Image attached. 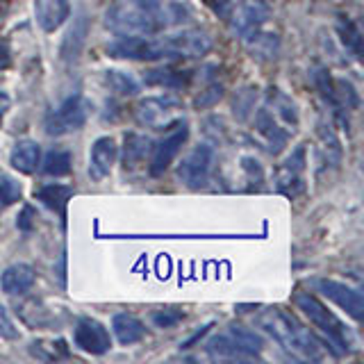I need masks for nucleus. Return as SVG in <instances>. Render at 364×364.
Returning a JSON list of instances; mask_svg holds the SVG:
<instances>
[{
    "label": "nucleus",
    "instance_id": "obj_14",
    "mask_svg": "<svg viewBox=\"0 0 364 364\" xmlns=\"http://www.w3.org/2000/svg\"><path fill=\"white\" fill-rule=\"evenodd\" d=\"M71 0H34V21L43 32L60 30L71 18Z\"/></svg>",
    "mask_w": 364,
    "mask_h": 364
},
{
    "label": "nucleus",
    "instance_id": "obj_33",
    "mask_svg": "<svg viewBox=\"0 0 364 364\" xmlns=\"http://www.w3.org/2000/svg\"><path fill=\"white\" fill-rule=\"evenodd\" d=\"M0 337L3 339H18L21 337L18 328L14 326V321H11V316L5 310L3 303H0Z\"/></svg>",
    "mask_w": 364,
    "mask_h": 364
},
{
    "label": "nucleus",
    "instance_id": "obj_36",
    "mask_svg": "<svg viewBox=\"0 0 364 364\" xmlns=\"http://www.w3.org/2000/svg\"><path fill=\"white\" fill-rule=\"evenodd\" d=\"M9 107H11V98H9L7 91L0 89V128H3V121H5V117H7Z\"/></svg>",
    "mask_w": 364,
    "mask_h": 364
},
{
    "label": "nucleus",
    "instance_id": "obj_22",
    "mask_svg": "<svg viewBox=\"0 0 364 364\" xmlns=\"http://www.w3.org/2000/svg\"><path fill=\"white\" fill-rule=\"evenodd\" d=\"M191 80L189 71H178V68L162 66V68H151V71L144 73V85L146 87H159V89H185Z\"/></svg>",
    "mask_w": 364,
    "mask_h": 364
},
{
    "label": "nucleus",
    "instance_id": "obj_5",
    "mask_svg": "<svg viewBox=\"0 0 364 364\" xmlns=\"http://www.w3.org/2000/svg\"><path fill=\"white\" fill-rule=\"evenodd\" d=\"M134 119L139 125H144V128L171 130L173 125L182 121V102L171 94L144 98L136 102Z\"/></svg>",
    "mask_w": 364,
    "mask_h": 364
},
{
    "label": "nucleus",
    "instance_id": "obj_17",
    "mask_svg": "<svg viewBox=\"0 0 364 364\" xmlns=\"http://www.w3.org/2000/svg\"><path fill=\"white\" fill-rule=\"evenodd\" d=\"M34 280H37V271H34L30 264H11L3 271L0 276V287H3L5 294L9 296H21V294H28L34 287Z\"/></svg>",
    "mask_w": 364,
    "mask_h": 364
},
{
    "label": "nucleus",
    "instance_id": "obj_26",
    "mask_svg": "<svg viewBox=\"0 0 364 364\" xmlns=\"http://www.w3.org/2000/svg\"><path fill=\"white\" fill-rule=\"evenodd\" d=\"M337 34H339L341 43H344V48L355 57V60H360L362 57V32L355 23H353L348 16H341L337 21Z\"/></svg>",
    "mask_w": 364,
    "mask_h": 364
},
{
    "label": "nucleus",
    "instance_id": "obj_29",
    "mask_svg": "<svg viewBox=\"0 0 364 364\" xmlns=\"http://www.w3.org/2000/svg\"><path fill=\"white\" fill-rule=\"evenodd\" d=\"M269 98L273 102V109H276V114H280V117L284 119V123H291V125L299 123V112H296V105L291 102V98L280 94V89H271Z\"/></svg>",
    "mask_w": 364,
    "mask_h": 364
},
{
    "label": "nucleus",
    "instance_id": "obj_31",
    "mask_svg": "<svg viewBox=\"0 0 364 364\" xmlns=\"http://www.w3.org/2000/svg\"><path fill=\"white\" fill-rule=\"evenodd\" d=\"M221 98H223V85L210 82L196 98H193V107H196V109H208V107H214Z\"/></svg>",
    "mask_w": 364,
    "mask_h": 364
},
{
    "label": "nucleus",
    "instance_id": "obj_21",
    "mask_svg": "<svg viewBox=\"0 0 364 364\" xmlns=\"http://www.w3.org/2000/svg\"><path fill=\"white\" fill-rule=\"evenodd\" d=\"M151 139L144 134L136 132H128L123 136V151H121V164L125 171H134L139 168V164H144L146 155L151 153Z\"/></svg>",
    "mask_w": 364,
    "mask_h": 364
},
{
    "label": "nucleus",
    "instance_id": "obj_23",
    "mask_svg": "<svg viewBox=\"0 0 364 364\" xmlns=\"http://www.w3.org/2000/svg\"><path fill=\"white\" fill-rule=\"evenodd\" d=\"M34 196H37V200H41L46 208L57 212L64 219L66 205H68V200L73 198V187L60 185V182H50V185H43V187H39L37 191H34Z\"/></svg>",
    "mask_w": 364,
    "mask_h": 364
},
{
    "label": "nucleus",
    "instance_id": "obj_10",
    "mask_svg": "<svg viewBox=\"0 0 364 364\" xmlns=\"http://www.w3.org/2000/svg\"><path fill=\"white\" fill-rule=\"evenodd\" d=\"M73 344L89 355H105L112 348V335L98 318L82 316L73 326Z\"/></svg>",
    "mask_w": 364,
    "mask_h": 364
},
{
    "label": "nucleus",
    "instance_id": "obj_27",
    "mask_svg": "<svg viewBox=\"0 0 364 364\" xmlns=\"http://www.w3.org/2000/svg\"><path fill=\"white\" fill-rule=\"evenodd\" d=\"M73 168V157L68 151H62V148H55L43 159V166L41 171L46 176H53V178H62V176H68Z\"/></svg>",
    "mask_w": 364,
    "mask_h": 364
},
{
    "label": "nucleus",
    "instance_id": "obj_20",
    "mask_svg": "<svg viewBox=\"0 0 364 364\" xmlns=\"http://www.w3.org/2000/svg\"><path fill=\"white\" fill-rule=\"evenodd\" d=\"M255 130L267 139L271 153H280L289 141V132L282 130L278 125V121L273 119V114L269 109H264V107H262L257 112V117H255Z\"/></svg>",
    "mask_w": 364,
    "mask_h": 364
},
{
    "label": "nucleus",
    "instance_id": "obj_19",
    "mask_svg": "<svg viewBox=\"0 0 364 364\" xmlns=\"http://www.w3.org/2000/svg\"><path fill=\"white\" fill-rule=\"evenodd\" d=\"M9 164L14 166L18 173H34L37 166L41 164V146L34 139H21L14 144L9 153Z\"/></svg>",
    "mask_w": 364,
    "mask_h": 364
},
{
    "label": "nucleus",
    "instance_id": "obj_15",
    "mask_svg": "<svg viewBox=\"0 0 364 364\" xmlns=\"http://www.w3.org/2000/svg\"><path fill=\"white\" fill-rule=\"evenodd\" d=\"M119 157V146L112 136H98L89 151V176L102 180L112 173V166Z\"/></svg>",
    "mask_w": 364,
    "mask_h": 364
},
{
    "label": "nucleus",
    "instance_id": "obj_34",
    "mask_svg": "<svg viewBox=\"0 0 364 364\" xmlns=\"http://www.w3.org/2000/svg\"><path fill=\"white\" fill-rule=\"evenodd\" d=\"M34 219H37V214H34V210H32V208H23V212H21V216H18V221H16L18 230L30 232L32 228H34Z\"/></svg>",
    "mask_w": 364,
    "mask_h": 364
},
{
    "label": "nucleus",
    "instance_id": "obj_12",
    "mask_svg": "<svg viewBox=\"0 0 364 364\" xmlns=\"http://www.w3.org/2000/svg\"><path fill=\"white\" fill-rule=\"evenodd\" d=\"M307 151H305V146H299L296 151L284 159V162L278 166L276 171V189L280 193H284V196H289V198H296V196H301V193L305 191V164H307V159H305Z\"/></svg>",
    "mask_w": 364,
    "mask_h": 364
},
{
    "label": "nucleus",
    "instance_id": "obj_6",
    "mask_svg": "<svg viewBox=\"0 0 364 364\" xmlns=\"http://www.w3.org/2000/svg\"><path fill=\"white\" fill-rule=\"evenodd\" d=\"M89 112H91V105H89V100L82 94L68 96L60 107H55V109H50L48 114H46V121H43L46 134L64 136L68 132L80 130L87 123Z\"/></svg>",
    "mask_w": 364,
    "mask_h": 364
},
{
    "label": "nucleus",
    "instance_id": "obj_16",
    "mask_svg": "<svg viewBox=\"0 0 364 364\" xmlns=\"http://www.w3.org/2000/svg\"><path fill=\"white\" fill-rule=\"evenodd\" d=\"M168 43L178 60L180 57H203L212 48V37L205 30H182L178 34H171Z\"/></svg>",
    "mask_w": 364,
    "mask_h": 364
},
{
    "label": "nucleus",
    "instance_id": "obj_13",
    "mask_svg": "<svg viewBox=\"0 0 364 364\" xmlns=\"http://www.w3.org/2000/svg\"><path fill=\"white\" fill-rule=\"evenodd\" d=\"M87 37H89V16L85 9H80L73 18V26L68 28V32L62 39V46H60V57L64 64L73 66L80 60V55L85 50Z\"/></svg>",
    "mask_w": 364,
    "mask_h": 364
},
{
    "label": "nucleus",
    "instance_id": "obj_3",
    "mask_svg": "<svg viewBox=\"0 0 364 364\" xmlns=\"http://www.w3.org/2000/svg\"><path fill=\"white\" fill-rule=\"evenodd\" d=\"M294 305L310 318V323L326 337V341L330 344V350L335 355H346L350 353V337L348 330L344 326V321L323 305V301L318 299L312 291H296L294 294Z\"/></svg>",
    "mask_w": 364,
    "mask_h": 364
},
{
    "label": "nucleus",
    "instance_id": "obj_25",
    "mask_svg": "<svg viewBox=\"0 0 364 364\" xmlns=\"http://www.w3.org/2000/svg\"><path fill=\"white\" fill-rule=\"evenodd\" d=\"M230 339L237 344V348L244 353L246 358H255L262 353V348H264V341H262V337L257 333H253L250 328L246 326H230Z\"/></svg>",
    "mask_w": 364,
    "mask_h": 364
},
{
    "label": "nucleus",
    "instance_id": "obj_2",
    "mask_svg": "<svg viewBox=\"0 0 364 364\" xmlns=\"http://www.w3.org/2000/svg\"><path fill=\"white\" fill-rule=\"evenodd\" d=\"M259 328L269 333L276 339V344L294 358L310 360V362L323 358L321 341L310 333V328H305L299 318L291 312L282 310V307H269L267 312H262Z\"/></svg>",
    "mask_w": 364,
    "mask_h": 364
},
{
    "label": "nucleus",
    "instance_id": "obj_32",
    "mask_svg": "<svg viewBox=\"0 0 364 364\" xmlns=\"http://www.w3.org/2000/svg\"><path fill=\"white\" fill-rule=\"evenodd\" d=\"M151 318L157 328H176L182 318H185V312L182 310H157V312H153Z\"/></svg>",
    "mask_w": 364,
    "mask_h": 364
},
{
    "label": "nucleus",
    "instance_id": "obj_11",
    "mask_svg": "<svg viewBox=\"0 0 364 364\" xmlns=\"http://www.w3.org/2000/svg\"><path fill=\"white\" fill-rule=\"evenodd\" d=\"M314 284H316V291H321L328 301H333L337 307H341L353 321H362L364 299L355 287H350L346 282L333 280V278H318Z\"/></svg>",
    "mask_w": 364,
    "mask_h": 364
},
{
    "label": "nucleus",
    "instance_id": "obj_8",
    "mask_svg": "<svg viewBox=\"0 0 364 364\" xmlns=\"http://www.w3.org/2000/svg\"><path fill=\"white\" fill-rule=\"evenodd\" d=\"M212 166H214V148L208 144H198L191 153L182 157V162L178 164V178L189 189H200L208 185Z\"/></svg>",
    "mask_w": 364,
    "mask_h": 364
},
{
    "label": "nucleus",
    "instance_id": "obj_1",
    "mask_svg": "<svg viewBox=\"0 0 364 364\" xmlns=\"http://www.w3.org/2000/svg\"><path fill=\"white\" fill-rule=\"evenodd\" d=\"M191 16L176 0H123L105 11V26L117 37H155Z\"/></svg>",
    "mask_w": 364,
    "mask_h": 364
},
{
    "label": "nucleus",
    "instance_id": "obj_28",
    "mask_svg": "<svg viewBox=\"0 0 364 364\" xmlns=\"http://www.w3.org/2000/svg\"><path fill=\"white\" fill-rule=\"evenodd\" d=\"M248 43L250 53H253V57H267V60H271V57H276L278 53V37L276 34H267V32H255L253 37L244 39Z\"/></svg>",
    "mask_w": 364,
    "mask_h": 364
},
{
    "label": "nucleus",
    "instance_id": "obj_7",
    "mask_svg": "<svg viewBox=\"0 0 364 364\" xmlns=\"http://www.w3.org/2000/svg\"><path fill=\"white\" fill-rule=\"evenodd\" d=\"M189 136V128L185 121H180L178 125L168 130L166 136H162L159 141H155L151 146V159H148V173L153 178H159L164 176L168 166L173 164V159L178 157V153L182 151V146H185Z\"/></svg>",
    "mask_w": 364,
    "mask_h": 364
},
{
    "label": "nucleus",
    "instance_id": "obj_24",
    "mask_svg": "<svg viewBox=\"0 0 364 364\" xmlns=\"http://www.w3.org/2000/svg\"><path fill=\"white\" fill-rule=\"evenodd\" d=\"M102 80H105V87L112 91V94H117L121 98L136 96L141 91V82H139V80H136L132 73L117 71V68H112V71H105Z\"/></svg>",
    "mask_w": 364,
    "mask_h": 364
},
{
    "label": "nucleus",
    "instance_id": "obj_30",
    "mask_svg": "<svg viewBox=\"0 0 364 364\" xmlns=\"http://www.w3.org/2000/svg\"><path fill=\"white\" fill-rule=\"evenodd\" d=\"M23 196L21 185L9 176H0V210H7L9 205L18 203Z\"/></svg>",
    "mask_w": 364,
    "mask_h": 364
},
{
    "label": "nucleus",
    "instance_id": "obj_9",
    "mask_svg": "<svg viewBox=\"0 0 364 364\" xmlns=\"http://www.w3.org/2000/svg\"><path fill=\"white\" fill-rule=\"evenodd\" d=\"M271 18V5L267 0H244L230 14V30L235 37L248 39Z\"/></svg>",
    "mask_w": 364,
    "mask_h": 364
},
{
    "label": "nucleus",
    "instance_id": "obj_35",
    "mask_svg": "<svg viewBox=\"0 0 364 364\" xmlns=\"http://www.w3.org/2000/svg\"><path fill=\"white\" fill-rule=\"evenodd\" d=\"M205 3H208L219 16H225L228 14V7H230L235 0H205Z\"/></svg>",
    "mask_w": 364,
    "mask_h": 364
},
{
    "label": "nucleus",
    "instance_id": "obj_18",
    "mask_svg": "<svg viewBox=\"0 0 364 364\" xmlns=\"http://www.w3.org/2000/svg\"><path fill=\"white\" fill-rule=\"evenodd\" d=\"M112 333L121 346H132L146 337V326L139 316H134L130 312H119L112 318Z\"/></svg>",
    "mask_w": 364,
    "mask_h": 364
},
{
    "label": "nucleus",
    "instance_id": "obj_37",
    "mask_svg": "<svg viewBox=\"0 0 364 364\" xmlns=\"http://www.w3.org/2000/svg\"><path fill=\"white\" fill-rule=\"evenodd\" d=\"M9 64V50L7 46H0V68H5Z\"/></svg>",
    "mask_w": 364,
    "mask_h": 364
},
{
    "label": "nucleus",
    "instance_id": "obj_4",
    "mask_svg": "<svg viewBox=\"0 0 364 364\" xmlns=\"http://www.w3.org/2000/svg\"><path fill=\"white\" fill-rule=\"evenodd\" d=\"M107 55L114 60H130V62H162L178 60L171 48L168 37H119L107 43Z\"/></svg>",
    "mask_w": 364,
    "mask_h": 364
}]
</instances>
